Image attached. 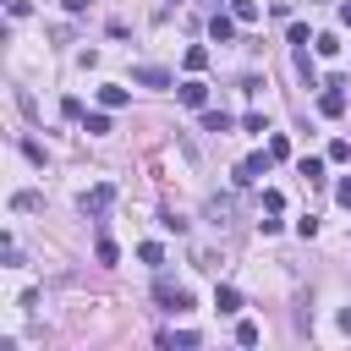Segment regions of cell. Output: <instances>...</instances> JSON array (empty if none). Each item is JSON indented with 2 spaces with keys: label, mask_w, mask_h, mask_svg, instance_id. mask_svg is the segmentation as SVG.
<instances>
[{
  "label": "cell",
  "mask_w": 351,
  "mask_h": 351,
  "mask_svg": "<svg viewBox=\"0 0 351 351\" xmlns=\"http://www.w3.org/2000/svg\"><path fill=\"white\" fill-rule=\"evenodd\" d=\"M291 44L302 49V44H313V33H307V22H291Z\"/></svg>",
  "instance_id": "22"
},
{
  "label": "cell",
  "mask_w": 351,
  "mask_h": 351,
  "mask_svg": "<svg viewBox=\"0 0 351 351\" xmlns=\"http://www.w3.org/2000/svg\"><path fill=\"white\" fill-rule=\"evenodd\" d=\"M318 115H329V121L346 115V82H324V93H318Z\"/></svg>",
  "instance_id": "2"
},
{
  "label": "cell",
  "mask_w": 351,
  "mask_h": 351,
  "mask_svg": "<svg viewBox=\"0 0 351 351\" xmlns=\"http://www.w3.org/2000/svg\"><path fill=\"white\" fill-rule=\"evenodd\" d=\"M154 302H159V307H165V313H186V307H192V291H186V285H176V280H165V274H159V280H154Z\"/></svg>",
  "instance_id": "1"
},
{
  "label": "cell",
  "mask_w": 351,
  "mask_h": 351,
  "mask_svg": "<svg viewBox=\"0 0 351 351\" xmlns=\"http://www.w3.org/2000/svg\"><path fill=\"white\" fill-rule=\"evenodd\" d=\"M263 208H269V214H280V208H285V192H280V186H269V192H263Z\"/></svg>",
  "instance_id": "21"
},
{
  "label": "cell",
  "mask_w": 351,
  "mask_h": 351,
  "mask_svg": "<svg viewBox=\"0 0 351 351\" xmlns=\"http://www.w3.org/2000/svg\"><path fill=\"white\" fill-rule=\"evenodd\" d=\"M208 38H214V44H230V38H236V16H219V11H214V16H208Z\"/></svg>",
  "instance_id": "7"
},
{
  "label": "cell",
  "mask_w": 351,
  "mask_h": 351,
  "mask_svg": "<svg viewBox=\"0 0 351 351\" xmlns=\"http://www.w3.org/2000/svg\"><path fill=\"white\" fill-rule=\"evenodd\" d=\"M93 258H99V263H104V269H110V263H115V258H121V247H115V241H110V236H99V247H93Z\"/></svg>",
  "instance_id": "13"
},
{
  "label": "cell",
  "mask_w": 351,
  "mask_h": 351,
  "mask_svg": "<svg viewBox=\"0 0 351 351\" xmlns=\"http://www.w3.org/2000/svg\"><path fill=\"white\" fill-rule=\"evenodd\" d=\"M335 197H340V203H346V208H351V176H346V181H340V186H335Z\"/></svg>",
  "instance_id": "25"
},
{
  "label": "cell",
  "mask_w": 351,
  "mask_h": 351,
  "mask_svg": "<svg viewBox=\"0 0 351 351\" xmlns=\"http://www.w3.org/2000/svg\"><path fill=\"white\" fill-rule=\"evenodd\" d=\"M236 340H241V346H258V340H263V329H258L252 318H241V324H236Z\"/></svg>",
  "instance_id": "14"
},
{
  "label": "cell",
  "mask_w": 351,
  "mask_h": 351,
  "mask_svg": "<svg viewBox=\"0 0 351 351\" xmlns=\"http://www.w3.org/2000/svg\"><path fill=\"white\" fill-rule=\"evenodd\" d=\"M340 27H351V0H346V5H340Z\"/></svg>",
  "instance_id": "26"
},
{
  "label": "cell",
  "mask_w": 351,
  "mask_h": 351,
  "mask_svg": "<svg viewBox=\"0 0 351 351\" xmlns=\"http://www.w3.org/2000/svg\"><path fill=\"white\" fill-rule=\"evenodd\" d=\"M203 66H208V49L192 44V49H186V71H203Z\"/></svg>",
  "instance_id": "17"
},
{
  "label": "cell",
  "mask_w": 351,
  "mask_h": 351,
  "mask_svg": "<svg viewBox=\"0 0 351 351\" xmlns=\"http://www.w3.org/2000/svg\"><path fill=\"white\" fill-rule=\"evenodd\" d=\"M159 346H170V351H176V346H197V335H192V329H165Z\"/></svg>",
  "instance_id": "10"
},
{
  "label": "cell",
  "mask_w": 351,
  "mask_h": 351,
  "mask_svg": "<svg viewBox=\"0 0 351 351\" xmlns=\"http://www.w3.org/2000/svg\"><path fill=\"white\" fill-rule=\"evenodd\" d=\"M137 258H143V263H165V247H159V241H143Z\"/></svg>",
  "instance_id": "19"
},
{
  "label": "cell",
  "mask_w": 351,
  "mask_h": 351,
  "mask_svg": "<svg viewBox=\"0 0 351 351\" xmlns=\"http://www.w3.org/2000/svg\"><path fill=\"white\" fill-rule=\"evenodd\" d=\"M340 329H346V335H351V307H346V313H340Z\"/></svg>",
  "instance_id": "27"
},
{
  "label": "cell",
  "mask_w": 351,
  "mask_h": 351,
  "mask_svg": "<svg viewBox=\"0 0 351 351\" xmlns=\"http://www.w3.org/2000/svg\"><path fill=\"white\" fill-rule=\"evenodd\" d=\"M296 176H302V181H324V159H302Z\"/></svg>",
  "instance_id": "16"
},
{
  "label": "cell",
  "mask_w": 351,
  "mask_h": 351,
  "mask_svg": "<svg viewBox=\"0 0 351 351\" xmlns=\"http://www.w3.org/2000/svg\"><path fill=\"white\" fill-rule=\"evenodd\" d=\"M132 82H143V88H170V71H165V66H132Z\"/></svg>",
  "instance_id": "6"
},
{
  "label": "cell",
  "mask_w": 351,
  "mask_h": 351,
  "mask_svg": "<svg viewBox=\"0 0 351 351\" xmlns=\"http://www.w3.org/2000/svg\"><path fill=\"white\" fill-rule=\"evenodd\" d=\"M82 132H88V137H104V132H110V115H88Z\"/></svg>",
  "instance_id": "18"
},
{
  "label": "cell",
  "mask_w": 351,
  "mask_h": 351,
  "mask_svg": "<svg viewBox=\"0 0 351 351\" xmlns=\"http://www.w3.org/2000/svg\"><path fill=\"white\" fill-rule=\"evenodd\" d=\"M176 99H181L186 110H203V104H208V82H197V77H192V82H181V88H176Z\"/></svg>",
  "instance_id": "5"
},
{
  "label": "cell",
  "mask_w": 351,
  "mask_h": 351,
  "mask_svg": "<svg viewBox=\"0 0 351 351\" xmlns=\"http://www.w3.org/2000/svg\"><path fill=\"white\" fill-rule=\"evenodd\" d=\"M99 104H104V110H121V104H126V88H115V82L99 88Z\"/></svg>",
  "instance_id": "12"
},
{
  "label": "cell",
  "mask_w": 351,
  "mask_h": 351,
  "mask_svg": "<svg viewBox=\"0 0 351 351\" xmlns=\"http://www.w3.org/2000/svg\"><path fill=\"white\" fill-rule=\"evenodd\" d=\"M11 208H16V214H22V208H38V192H16V197H11Z\"/></svg>",
  "instance_id": "24"
},
{
  "label": "cell",
  "mask_w": 351,
  "mask_h": 351,
  "mask_svg": "<svg viewBox=\"0 0 351 351\" xmlns=\"http://www.w3.org/2000/svg\"><path fill=\"white\" fill-rule=\"evenodd\" d=\"M82 5H88V0H66V11H82Z\"/></svg>",
  "instance_id": "28"
},
{
  "label": "cell",
  "mask_w": 351,
  "mask_h": 351,
  "mask_svg": "<svg viewBox=\"0 0 351 351\" xmlns=\"http://www.w3.org/2000/svg\"><path fill=\"white\" fill-rule=\"evenodd\" d=\"M269 159H274V154H247V159L236 165V186H252L258 176H269Z\"/></svg>",
  "instance_id": "3"
},
{
  "label": "cell",
  "mask_w": 351,
  "mask_h": 351,
  "mask_svg": "<svg viewBox=\"0 0 351 351\" xmlns=\"http://www.w3.org/2000/svg\"><path fill=\"white\" fill-rule=\"evenodd\" d=\"M329 159H335V165H346V159H351V143H346V137H335V143H329Z\"/></svg>",
  "instance_id": "20"
},
{
  "label": "cell",
  "mask_w": 351,
  "mask_h": 351,
  "mask_svg": "<svg viewBox=\"0 0 351 351\" xmlns=\"http://www.w3.org/2000/svg\"><path fill=\"white\" fill-rule=\"evenodd\" d=\"M313 49L329 60V55H340V38H335V33H313Z\"/></svg>",
  "instance_id": "11"
},
{
  "label": "cell",
  "mask_w": 351,
  "mask_h": 351,
  "mask_svg": "<svg viewBox=\"0 0 351 351\" xmlns=\"http://www.w3.org/2000/svg\"><path fill=\"white\" fill-rule=\"evenodd\" d=\"M230 16L236 22H258V0H230Z\"/></svg>",
  "instance_id": "15"
},
{
  "label": "cell",
  "mask_w": 351,
  "mask_h": 351,
  "mask_svg": "<svg viewBox=\"0 0 351 351\" xmlns=\"http://www.w3.org/2000/svg\"><path fill=\"white\" fill-rule=\"evenodd\" d=\"M60 115L66 121H82V99H60Z\"/></svg>",
  "instance_id": "23"
},
{
  "label": "cell",
  "mask_w": 351,
  "mask_h": 351,
  "mask_svg": "<svg viewBox=\"0 0 351 351\" xmlns=\"http://www.w3.org/2000/svg\"><path fill=\"white\" fill-rule=\"evenodd\" d=\"M110 203H115V186H110V181H99L93 192H82V214H93V219L110 214Z\"/></svg>",
  "instance_id": "4"
},
{
  "label": "cell",
  "mask_w": 351,
  "mask_h": 351,
  "mask_svg": "<svg viewBox=\"0 0 351 351\" xmlns=\"http://www.w3.org/2000/svg\"><path fill=\"white\" fill-rule=\"evenodd\" d=\"M230 126H236V121H230L225 110H203V132H214V137H225Z\"/></svg>",
  "instance_id": "8"
},
{
  "label": "cell",
  "mask_w": 351,
  "mask_h": 351,
  "mask_svg": "<svg viewBox=\"0 0 351 351\" xmlns=\"http://www.w3.org/2000/svg\"><path fill=\"white\" fill-rule=\"evenodd\" d=\"M214 307H219V313H241V291H236V285H219V291H214Z\"/></svg>",
  "instance_id": "9"
}]
</instances>
